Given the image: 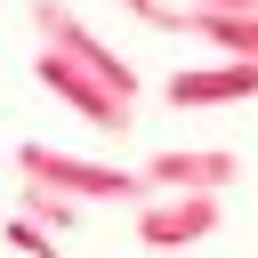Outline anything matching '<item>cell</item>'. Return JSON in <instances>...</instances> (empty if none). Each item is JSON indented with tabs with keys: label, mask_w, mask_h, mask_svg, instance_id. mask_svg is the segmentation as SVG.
<instances>
[{
	"label": "cell",
	"mask_w": 258,
	"mask_h": 258,
	"mask_svg": "<svg viewBox=\"0 0 258 258\" xmlns=\"http://www.w3.org/2000/svg\"><path fill=\"white\" fill-rule=\"evenodd\" d=\"M16 169H24V185L73 194L81 210H89V202H153L145 169H121V161H81V153H56V145H16Z\"/></svg>",
	"instance_id": "1"
},
{
	"label": "cell",
	"mask_w": 258,
	"mask_h": 258,
	"mask_svg": "<svg viewBox=\"0 0 258 258\" xmlns=\"http://www.w3.org/2000/svg\"><path fill=\"white\" fill-rule=\"evenodd\" d=\"M8 242H16L24 258H64V250H56V234H48V226H32V218H8Z\"/></svg>",
	"instance_id": "9"
},
{
	"label": "cell",
	"mask_w": 258,
	"mask_h": 258,
	"mask_svg": "<svg viewBox=\"0 0 258 258\" xmlns=\"http://www.w3.org/2000/svg\"><path fill=\"white\" fill-rule=\"evenodd\" d=\"M218 218H226V194H153V202H137V242L185 250V242H210Z\"/></svg>",
	"instance_id": "4"
},
{
	"label": "cell",
	"mask_w": 258,
	"mask_h": 258,
	"mask_svg": "<svg viewBox=\"0 0 258 258\" xmlns=\"http://www.w3.org/2000/svg\"><path fill=\"white\" fill-rule=\"evenodd\" d=\"M258 97V56H218V64H185L169 73V105L202 113V105H242Z\"/></svg>",
	"instance_id": "6"
},
{
	"label": "cell",
	"mask_w": 258,
	"mask_h": 258,
	"mask_svg": "<svg viewBox=\"0 0 258 258\" xmlns=\"http://www.w3.org/2000/svg\"><path fill=\"white\" fill-rule=\"evenodd\" d=\"M32 73H40V89H48L56 105H73L89 129H113V137H121V129L137 121V97H121L105 73H89V64H81V56H64V48H40V64H32Z\"/></svg>",
	"instance_id": "2"
},
{
	"label": "cell",
	"mask_w": 258,
	"mask_h": 258,
	"mask_svg": "<svg viewBox=\"0 0 258 258\" xmlns=\"http://www.w3.org/2000/svg\"><path fill=\"white\" fill-rule=\"evenodd\" d=\"M32 32H40V48H64V56H81L89 73H105L121 97H137V64H129L113 40H97V32H89L64 0H32Z\"/></svg>",
	"instance_id": "3"
},
{
	"label": "cell",
	"mask_w": 258,
	"mask_h": 258,
	"mask_svg": "<svg viewBox=\"0 0 258 258\" xmlns=\"http://www.w3.org/2000/svg\"><path fill=\"white\" fill-rule=\"evenodd\" d=\"M16 218L48 226V234H73V226H81V202H73V194H48V185H24V210H16Z\"/></svg>",
	"instance_id": "7"
},
{
	"label": "cell",
	"mask_w": 258,
	"mask_h": 258,
	"mask_svg": "<svg viewBox=\"0 0 258 258\" xmlns=\"http://www.w3.org/2000/svg\"><path fill=\"white\" fill-rule=\"evenodd\" d=\"M137 24H153V32H185V0H121Z\"/></svg>",
	"instance_id": "8"
},
{
	"label": "cell",
	"mask_w": 258,
	"mask_h": 258,
	"mask_svg": "<svg viewBox=\"0 0 258 258\" xmlns=\"http://www.w3.org/2000/svg\"><path fill=\"white\" fill-rule=\"evenodd\" d=\"M194 8H234V16H258V0H194Z\"/></svg>",
	"instance_id": "10"
},
{
	"label": "cell",
	"mask_w": 258,
	"mask_h": 258,
	"mask_svg": "<svg viewBox=\"0 0 258 258\" xmlns=\"http://www.w3.org/2000/svg\"><path fill=\"white\" fill-rule=\"evenodd\" d=\"M234 177H242V153H226V145H169L145 161L153 194H226Z\"/></svg>",
	"instance_id": "5"
}]
</instances>
